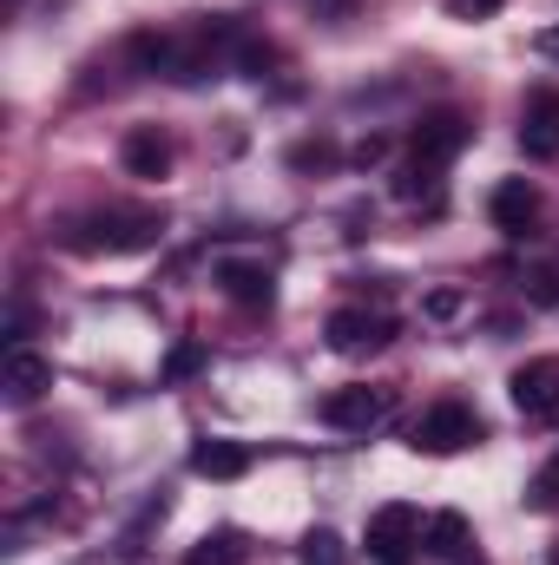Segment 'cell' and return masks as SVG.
Returning <instances> with one entry per match:
<instances>
[{
  "mask_svg": "<svg viewBox=\"0 0 559 565\" xmlns=\"http://www.w3.org/2000/svg\"><path fill=\"white\" fill-rule=\"evenodd\" d=\"M238 559H244V533H204L184 565H238Z\"/></svg>",
  "mask_w": 559,
  "mask_h": 565,
  "instance_id": "2e32d148",
  "label": "cell"
},
{
  "mask_svg": "<svg viewBox=\"0 0 559 565\" xmlns=\"http://www.w3.org/2000/svg\"><path fill=\"white\" fill-rule=\"evenodd\" d=\"M204 362H211V349H204V342H178V349L165 355V369H158V382H165V388H178V382H191V375H198Z\"/></svg>",
  "mask_w": 559,
  "mask_h": 565,
  "instance_id": "9a60e30c",
  "label": "cell"
},
{
  "mask_svg": "<svg viewBox=\"0 0 559 565\" xmlns=\"http://www.w3.org/2000/svg\"><path fill=\"white\" fill-rule=\"evenodd\" d=\"M158 217H145V211H93V217H80V224H66V244L73 250H106V257H126V250H145V244H158Z\"/></svg>",
  "mask_w": 559,
  "mask_h": 565,
  "instance_id": "6da1fadb",
  "label": "cell"
},
{
  "mask_svg": "<svg viewBox=\"0 0 559 565\" xmlns=\"http://www.w3.org/2000/svg\"><path fill=\"white\" fill-rule=\"evenodd\" d=\"M191 473H204V480H238V473H251V447H244V440H198V447H191Z\"/></svg>",
  "mask_w": 559,
  "mask_h": 565,
  "instance_id": "4fadbf2b",
  "label": "cell"
},
{
  "mask_svg": "<svg viewBox=\"0 0 559 565\" xmlns=\"http://www.w3.org/2000/svg\"><path fill=\"white\" fill-rule=\"evenodd\" d=\"M507 388H514L520 422H534V427L559 422V355H534V362H520Z\"/></svg>",
  "mask_w": 559,
  "mask_h": 565,
  "instance_id": "277c9868",
  "label": "cell"
},
{
  "mask_svg": "<svg viewBox=\"0 0 559 565\" xmlns=\"http://www.w3.org/2000/svg\"><path fill=\"white\" fill-rule=\"evenodd\" d=\"M0 388H7L13 408H27V402H40V395L53 388V362L33 355V349H7V362H0Z\"/></svg>",
  "mask_w": 559,
  "mask_h": 565,
  "instance_id": "8fae6325",
  "label": "cell"
},
{
  "mask_svg": "<svg viewBox=\"0 0 559 565\" xmlns=\"http://www.w3.org/2000/svg\"><path fill=\"white\" fill-rule=\"evenodd\" d=\"M323 335H329L336 355H369V349H382V342L395 335V322H389V316H369V309H336Z\"/></svg>",
  "mask_w": 559,
  "mask_h": 565,
  "instance_id": "ba28073f",
  "label": "cell"
},
{
  "mask_svg": "<svg viewBox=\"0 0 559 565\" xmlns=\"http://www.w3.org/2000/svg\"><path fill=\"white\" fill-rule=\"evenodd\" d=\"M540 53H547V60H559V26H547V33H540Z\"/></svg>",
  "mask_w": 559,
  "mask_h": 565,
  "instance_id": "d4e9b609",
  "label": "cell"
},
{
  "mask_svg": "<svg viewBox=\"0 0 559 565\" xmlns=\"http://www.w3.org/2000/svg\"><path fill=\"white\" fill-rule=\"evenodd\" d=\"M500 0H454V13H494Z\"/></svg>",
  "mask_w": 559,
  "mask_h": 565,
  "instance_id": "cb8c5ba5",
  "label": "cell"
},
{
  "mask_svg": "<svg viewBox=\"0 0 559 565\" xmlns=\"http://www.w3.org/2000/svg\"><path fill=\"white\" fill-rule=\"evenodd\" d=\"M421 533H428L421 507L389 500V507H376V513H369L362 546H369V559H376V565H409V559H415V546H421Z\"/></svg>",
  "mask_w": 559,
  "mask_h": 565,
  "instance_id": "7a4b0ae2",
  "label": "cell"
},
{
  "mask_svg": "<svg viewBox=\"0 0 559 565\" xmlns=\"http://www.w3.org/2000/svg\"><path fill=\"white\" fill-rule=\"evenodd\" d=\"M421 309H428V316L441 322V316H454V309H461V289H434V296H428Z\"/></svg>",
  "mask_w": 559,
  "mask_h": 565,
  "instance_id": "7402d4cb",
  "label": "cell"
},
{
  "mask_svg": "<svg viewBox=\"0 0 559 565\" xmlns=\"http://www.w3.org/2000/svg\"><path fill=\"white\" fill-rule=\"evenodd\" d=\"M474 139V126H467V113H454V106H441V113H428V119H421L415 126V158L421 164H447V158H454V151H461V145Z\"/></svg>",
  "mask_w": 559,
  "mask_h": 565,
  "instance_id": "9c48e42d",
  "label": "cell"
},
{
  "mask_svg": "<svg viewBox=\"0 0 559 565\" xmlns=\"http://www.w3.org/2000/svg\"><path fill=\"white\" fill-rule=\"evenodd\" d=\"M520 151L527 158H559V86H534L527 113H520Z\"/></svg>",
  "mask_w": 559,
  "mask_h": 565,
  "instance_id": "8992f818",
  "label": "cell"
},
{
  "mask_svg": "<svg viewBox=\"0 0 559 565\" xmlns=\"http://www.w3.org/2000/svg\"><path fill=\"white\" fill-rule=\"evenodd\" d=\"M296 559H303V565H349V546H342L329 526H316V533L303 540V553H296Z\"/></svg>",
  "mask_w": 559,
  "mask_h": 565,
  "instance_id": "ac0fdd59",
  "label": "cell"
},
{
  "mask_svg": "<svg viewBox=\"0 0 559 565\" xmlns=\"http://www.w3.org/2000/svg\"><path fill=\"white\" fill-rule=\"evenodd\" d=\"M376 158H389V139L382 132H369V139L356 145V164H376Z\"/></svg>",
  "mask_w": 559,
  "mask_h": 565,
  "instance_id": "603a6c76",
  "label": "cell"
},
{
  "mask_svg": "<svg viewBox=\"0 0 559 565\" xmlns=\"http://www.w3.org/2000/svg\"><path fill=\"white\" fill-rule=\"evenodd\" d=\"M527 296H534L540 309H553V302H559V277H553V270H534V277H527Z\"/></svg>",
  "mask_w": 559,
  "mask_h": 565,
  "instance_id": "44dd1931",
  "label": "cell"
},
{
  "mask_svg": "<svg viewBox=\"0 0 559 565\" xmlns=\"http://www.w3.org/2000/svg\"><path fill=\"white\" fill-rule=\"evenodd\" d=\"M119 164L133 178H165L171 171V139L158 126H139V132H126V145H119Z\"/></svg>",
  "mask_w": 559,
  "mask_h": 565,
  "instance_id": "7c38bea8",
  "label": "cell"
},
{
  "mask_svg": "<svg viewBox=\"0 0 559 565\" xmlns=\"http://www.w3.org/2000/svg\"><path fill=\"white\" fill-rule=\"evenodd\" d=\"M481 434H487L481 415H474L467 402H454V395H447V402H434V408L409 427V447H415V454H461V447H474Z\"/></svg>",
  "mask_w": 559,
  "mask_h": 565,
  "instance_id": "3957f363",
  "label": "cell"
},
{
  "mask_svg": "<svg viewBox=\"0 0 559 565\" xmlns=\"http://www.w3.org/2000/svg\"><path fill=\"white\" fill-rule=\"evenodd\" d=\"M289 164H296V171H309V164H336V145H296V151H289Z\"/></svg>",
  "mask_w": 559,
  "mask_h": 565,
  "instance_id": "ffe728a7",
  "label": "cell"
},
{
  "mask_svg": "<svg viewBox=\"0 0 559 565\" xmlns=\"http://www.w3.org/2000/svg\"><path fill=\"white\" fill-rule=\"evenodd\" d=\"M434 171H441V164H402V171H395V198H421V191H434Z\"/></svg>",
  "mask_w": 559,
  "mask_h": 565,
  "instance_id": "d6986e66",
  "label": "cell"
},
{
  "mask_svg": "<svg viewBox=\"0 0 559 565\" xmlns=\"http://www.w3.org/2000/svg\"><path fill=\"white\" fill-rule=\"evenodd\" d=\"M487 211H494V231H507V237H527V231H534V217H540V184H527V178H507V184H494Z\"/></svg>",
  "mask_w": 559,
  "mask_h": 565,
  "instance_id": "30bf717a",
  "label": "cell"
},
{
  "mask_svg": "<svg viewBox=\"0 0 559 565\" xmlns=\"http://www.w3.org/2000/svg\"><path fill=\"white\" fill-rule=\"evenodd\" d=\"M389 388H369V382H356V388H336L329 402H323V422L342 427V434H369V427L389 422Z\"/></svg>",
  "mask_w": 559,
  "mask_h": 565,
  "instance_id": "5b68a950",
  "label": "cell"
},
{
  "mask_svg": "<svg viewBox=\"0 0 559 565\" xmlns=\"http://www.w3.org/2000/svg\"><path fill=\"white\" fill-rule=\"evenodd\" d=\"M211 282H218L231 302H244V309H271V296H277L271 264H251V257H224V264H211Z\"/></svg>",
  "mask_w": 559,
  "mask_h": 565,
  "instance_id": "52a82bcc",
  "label": "cell"
},
{
  "mask_svg": "<svg viewBox=\"0 0 559 565\" xmlns=\"http://www.w3.org/2000/svg\"><path fill=\"white\" fill-rule=\"evenodd\" d=\"M421 553H434V559H461V553H467V520H461V513H434L428 533H421Z\"/></svg>",
  "mask_w": 559,
  "mask_h": 565,
  "instance_id": "5bb4252c",
  "label": "cell"
},
{
  "mask_svg": "<svg viewBox=\"0 0 559 565\" xmlns=\"http://www.w3.org/2000/svg\"><path fill=\"white\" fill-rule=\"evenodd\" d=\"M520 500H527V513H553V507H559V454L534 473V480H527V493H520Z\"/></svg>",
  "mask_w": 559,
  "mask_h": 565,
  "instance_id": "e0dca14e",
  "label": "cell"
}]
</instances>
